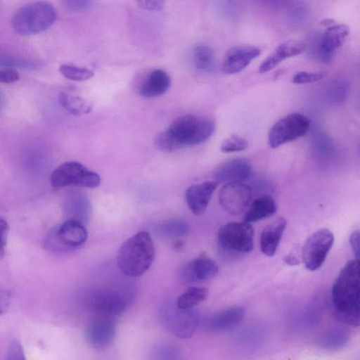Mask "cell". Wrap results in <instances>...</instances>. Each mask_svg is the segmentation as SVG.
<instances>
[{
    "mask_svg": "<svg viewBox=\"0 0 360 360\" xmlns=\"http://www.w3.org/2000/svg\"><path fill=\"white\" fill-rule=\"evenodd\" d=\"M286 225V219L278 217L264 229L260 236V249L264 255L269 257L275 255Z\"/></svg>",
    "mask_w": 360,
    "mask_h": 360,
    "instance_id": "18",
    "label": "cell"
},
{
    "mask_svg": "<svg viewBox=\"0 0 360 360\" xmlns=\"http://www.w3.org/2000/svg\"><path fill=\"white\" fill-rule=\"evenodd\" d=\"M59 71L65 78L77 82L88 80L94 75L92 70L85 67L68 64L61 65Z\"/></svg>",
    "mask_w": 360,
    "mask_h": 360,
    "instance_id": "29",
    "label": "cell"
},
{
    "mask_svg": "<svg viewBox=\"0 0 360 360\" xmlns=\"http://www.w3.org/2000/svg\"><path fill=\"white\" fill-rule=\"evenodd\" d=\"M304 50V44L295 41H288L281 44L261 63L259 72L260 73L268 72L284 60L300 55Z\"/></svg>",
    "mask_w": 360,
    "mask_h": 360,
    "instance_id": "19",
    "label": "cell"
},
{
    "mask_svg": "<svg viewBox=\"0 0 360 360\" xmlns=\"http://www.w3.org/2000/svg\"><path fill=\"white\" fill-rule=\"evenodd\" d=\"M50 182L55 188L68 186L93 188L99 186L101 178L97 173L82 164L69 161L61 164L53 171Z\"/></svg>",
    "mask_w": 360,
    "mask_h": 360,
    "instance_id": "5",
    "label": "cell"
},
{
    "mask_svg": "<svg viewBox=\"0 0 360 360\" xmlns=\"http://www.w3.org/2000/svg\"><path fill=\"white\" fill-rule=\"evenodd\" d=\"M87 305L97 316L114 317L120 315L127 307V298L112 288L92 290L87 297Z\"/></svg>",
    "mask_w": 360,
    "mask_h": 360,
    "instance_id": "9",
    "label": "cell"
},
{
    "mask_svg": "<svg viewBox=\"0 0 360 360\" xmlns=\"http://www.w3.org/2000/svg\"><path fill=\"white\" fill-rule=\"evenodd\" d=\"M252 166L245 158H236L220 164L214 171V180L219 183L245 182L252 176Z\"/></svg>",
    "mask_w": 360,
    "mask_h": 360,
    "instance_id": "12",
    "label": "cell"
},
{
    "mask_svg": "<svg viewBox=\"0 0 360 360\" xmlns=\"http://www.w3.org/2000/svg\"><path fill=\"white\" fill-rule=\"evenodd\" d=\"M359 231H354L349 236V243L352 252L356 257V259H359Z\"/></svg>",
    "mask_w": 360,
    "mask_h": 360,
    "instance_id": "41",
    "label": "cell"
},
{
    "mask_svg": "<svg viewBox=\"0 0 360 360\" xmlns=\"http://www.w3.org/2000/svg\"><path fill=\"white\" fill-rule=\"evenodd\" d=\"M19 73L13 68H0V83L11 84L19 79Z\"/></svg>",
    "mask_w": 360,
    "mask_h": 360,
    "instance_id": "37",
    "label": "cell"
},
{
    "mask_svg": "<svg viewBox=\"0 0 360 360\" xmlns=\"http://www.w3.org/2000/svg\"><path fill=\"white\" fill-rule=\"evenodd\" d=\"M115 333L116 326L112 317L97 316L86 327L85 338L91 347L103 349L112 343Z\"/></svg>",
    "mask_w": 360,
    "mask_h": 360,
    "instance_id": "11",
    "label": "cell"
},
{
    "mask_svg": "<svg viewBox=\"0 0 360 360\" xmlns=\"http://www.w3.org/2000/svg\"><path fill=\"white\" fill-rule=\"evenodd\" d=\"M285 262L290 266L297 265L300 264V260L295 253H290L284 257Z\"/></svg>",
    "mask_w": 360,
    "mask_h": 360,
    "instance_id": "43",
    "label": "cell"
},
{
    "mask_svg": "<svg viewBox=\"0 0 360 360\" xmlns=\"http://www.w3.org/2000/svg\"><path fill=\"white\" fill-rule=\"evenodd\" d=\"M358 259L348 262L335 278L331 290V302L340 321L359 326L360 321V278Z\"/></svg>",
    "mask_w": 360,
    "mask_h": 360,
    "instance_id": "2",
    "label": "cell"
},
{
    "mask_svg": "<svg viewBox=\"0 0 360 360\" xmlns=\"http://www.w3.org/2000/svg\"><path fill=\"white\" fill-rule=\"evenodd\" d=\"M8 230V223L4 219H0V259L3 258L5 254Z\"/></svg>",
    "mask_w": 360,
    "mask_h": 360,
    "instance_id": "38",
    "label": "cell"
},
{
    "mask_svg": "<svg viewBox=\"0 0 360 360\" xmlns=\"http://www.w3.org/2000/svg\"><path fill=\"white\" fill-rule=\"evenodd\" d=\"M309 15L308 7L303 2H295L290 5L287 11L288 20L295 25L302 24Z\"/></svg>",
    "mask_w": 360,
    "mask_h": 360,
    "instance_id": "31",
    "label": "cell"
},
{
    "mask_svg": "<svg viewBox=\"0 0 360 360\" xmlns=\"http://www.w3.org/2000/svg\"><path fill=\"white\" fill-rule=\"evenodd\" d=\"M333 243V233L328 229H321L311 234L305 240L301 252L305 267L309 271L319 269Z\"/></svg>",
    "mask_w": 360,
    "mask_h": 360,
    "instance_id": "8",
    "label": "cell"
},
{
    "mask_svg": "<svg viewBox=\"0 0 360 360\" xmlns=\"http://www.w3.org/2000/svg\"><path fill=\"white\" fill-rule=\"evenodd\" d=\"M192 58L197 70L210 71L214 65V53L212 49L205 44L196 45L192 51Z\"/></svg>",
    "mask_w": 360,
    "mask_h": 360,
    "instance_id": "25",
    "label": "cell"
},
{
    "mask_svg": "<svg viewBox=\"0 0 360 360\" xmlns=\"http://www.w3.org/2000/svg\"><path fill=\"white\" fill-rule=\"evenodd\" d=\"M136 4L143 9L150 11H160L167 0H135Z\"/></svg>",
    "mask_w": 360,
    "mask_h": 360,
    "instance_id": "36",
    "label": "cell"
},
{
    "mask_svg": "<svg viewBox=\"0 0 360 360\" xmlns=\"http://www.w3.org/2000/svg\"><path fill=\"white\" fill-rule=\"evenodd\" d=\"M325 77L323 72H297L292 77V82L297 84H311L321 80Z\"/></svg>",
    "mask_w": 360,
    "mask_h": 360,
    "instance_id": "34",
    "label": "cell"
},
{
    "mask_svg": "<svg viewBox=\"0 0 360 360\" xmlns=\"http://www.w3.org/2000/svg\"><path fill=\"white\" fill-rule=\"evenodd\" d=\"M165 322L176 336L187 338L193 335L196 328L198 316L192 309H184L176 307L166 314Z\"/></svg>",
    "mask_w": 360,
    "mask_h": 360,
    "instance_id": "14",
    "label": "cell"
},
{
    "mask_svg": "<svg viewBox=\"0 0 360 360\" xmlns=\"http://www.w3.org/2000/svg\"><path fill=\"white\" fill-rule=\"evenodd\" d=\"M57 19L53 6L46 1H36L20 7L13 15L11 25L22 36L41 33L49 29Z\"/></svg>",
    "mask_w": 360,
    "mask_h": 360,
    "instance_id": "4",
    "label": "cell"
},
{
    "mask_svg": "<svg viewBox=\"0 0 360 360\" xmlns=\"http://www.w3.org/2000/svg\"><path fill=\"white\" fill-rule=\"evenodd\" d=\"M252 191L250 186L244 182L224 184L219 192V202L229 214L239 215L250 204Z\"/></svg>",
    "mask_w": 360,
    "mask_h": 360,
    "instance_id": "10",
    "label": "cell"
},
{
    "mask_svg": "<svg viewBox=\"0 0 360 360\" xmlns=\"http://www.w3.org/2000/svg\"><path fill=\"white\" fill-rule=\"evenodd\" d=\"M217 240L226 250L250 252L254 246V229L247 221H231L219 230Z\"/></svg>",
    "mask_w": 360,
    "mask_h": 360,
    "instance_id": "7",
    "label": "cell"
},
{
    "mask_svg": "<svg viewBox=\"0 0 360 360\" xmlns=\"http://www.w3.org/2000/svg\"><path fill=\"white\" fill-rule=\"evenodd\" d=\"M8 359H24V354L21 345L15 341L11 344L8 352Z\"/></svg>",
    "mask_w": 360,
    "mask_h": 360,
    "instance_id": "40",
    "label": "cell"
},
{
    "mask_svg": "<svg viewBox=\"0 0 360 360\" xmlns=\"http://www.w3.org/2000/svg\"><path fill=\"white\" fill-rule=\"evenodd\" d=\"M155 247L150 234L140 231L128 238L120 248L117 263L120 270L129 277L143 274L152 265Z\"/></svg>",
    "mask_w": 360,
    "mask_h": 360,
    "instance_id": "3",
    "label": "cell"
},
{
    "mask_svg": "<svg viewBox=\"0 0 360 360\" xmlns=\"http://www.w3.org/2000/svg\"><path fill=\"white\" fill-rule=\"evenodd\" d=\"M277 211L276 203L273 198L263 195L256 198L246 212L244 221L256 222L274 215Z\"/></svg>",
    "mask_w": 360,
    "mask_h": 360,
    "instance_id": "22",
    "label": "cell"
},
{
    "mask_svg": "<svg viewBox=\"0 0 360 360\" xmlns=\"http://www.w3.org/2000/svg\"><path fill=\"white\" fill-rule=\"evenodd\" d=\"M0 65L12 68L13 66L29 67L33 65L32 61L22 56L19 53L6 47H0Z\"/></svg>",
    "mask_w": 360,
    "mask_h": 360,
    "instance_id": "30",
    "label": "cell"
},
{
    "mask_svg": "<svg viewBox=\"0 0 360 360\" xmlns=\"http://www.w3.org/2000/svg\"><path fill=\"white\" fill-rule=\"evenodd\" d=\"M349 27L343 24L335 22L330 26L321 36L323 50L333 56L335 51L340 48L349 35Z\"/></svg>",
    "mask_w": 360,
    "mask_h": 360,
    "instance_id": "23",
    "label": "cell"
},
{
    "mask_svg": "<svg viewBox=\"0 0 360 360\" xmlns=\"http://www.w3.org/2000/svg\"><path fill=\"white\" fill-rule=\"evenodd\" d=\"M215 130L210 118L188 114L176 117L155 139V146L164 152L196 146L207 141Z\"/></svg>",
    "mask_w": 360,
    "mask_h": 360,
    "instance_id": "1",
    "label": "cell"
},
{
    "mask_svg": "<svg viewBox=\"0 0 360 360\" xmlns=\"http://www.w3.org/2000/svg\"><path fill=\"white\" fill-rule=\"evenodd\" d=\"M88 233L83 224L77 219H70L63 223L56 230L58 243L65 248H75L86 240Z\"/></svg>",
    "mask_w": 360,
    "mask_h": 360,
    "instance_id": "17",
    "label": "cell"
},
{
    "mask_svg": "<svg viewBox=\"0 0 360 360\" xmlns=\"http://www.w3.org/2000/svg\"><path fill=\"white\" fill-rule=\"evenodd\" d=\"M218 186L219 183L215 180L205 181L190 186L185 193L186 201L190 210L196 215L203 214Z\"/></svg>",
    "mask_w": 360,
    "mask_h": 360,
    "instance_id": "16",
    "label": "cell"
},
{
    "mask_svg": "<svg viewBox=\"0 0 360 360\" xmlns=\"http://www.w3.org/2000/svg\"><path fill=\"white\" fill-rule=\"evenodd\" d=\"M208 295V290L201 287H191L180 295L176 307L184 309H192L203 301Z\"/></svg>",
    "mask_w": 360,
    "mask_h": 360,
    "instance_id": "26",
    "label": "cell"
},
{
    "mask_svg": "<svg viewBox=\"0 0 360 360\" xmlns=\"http://www.w3.org/2000/svg\"><path fill=\"white\" fill-rule=\"evenodd\" d=\"M159 236L167 238H176L186 236L189 231V226L184 221L169 219L161 222L156 226Z\"/></svg>",
    "mask_w": 360,
    "mask_h": 360,
    "instance_id": "27",
    "label": "cell"
},
{
    "mask_svg": "<svg viewBox=\"0 0 360 360\" xmlns=\"http://www.w3.org/2000/svg\"><path fill=\"white\" fill-rule=\"evenodd\" d=\"M321 36V34L318 32L312 33L307 40V45L304 46L307 47L309 53L312 57L322 63H328L330 62L333 56L328 54L323 50Z\"/></svg>",
    "mask_w": 360,
    "mask_h": 360,
    "instance_id": "28",
    "label": "cell"
},
{
    "mask_svg": "<svg viewBox=\"0 0 360 360\" xmlns=\"http://www.w3.org/2000/svg\"><path fill=\"white\" fill-rule=\"evenodd\" d=\"M310 126L311 121L306 115L298 112L288 115L271 127L268 134L269 146L276 148L293 141L307 134Z\"/></svg>",
    "mask_w": 360,
    "mask_h": 360,
    "instance_id": "6",
    "label": "cell"
},
{
    "mask_svg": "<svg viewBox=\"0 0 360 360\" xmlns=\"http://www.w3.org/2000/svg\"><path fill=\"white\" fill-rule=\"evenodd\" d=\"M169 75L163 70L151 71L141 85L139 94L144 98H153L165 94L169 88Z\"/></svg>",
    "mask_w": 360,
    "mask_h": 360,
    "instance_id": "20",
    "label": "cell"
},
{
    "mask_svg": "<svg viewBox=\"0 0 360 360\" xmlns=\"http://www.w3.org/2000/svg\"><path fill=\"white\" fill-rule=\"evenodd\" d=\"M248 146V141L237 134H232L223 141L220 150L223 153H234L245 150Z\"/></svg>",
    "mask_w": 360,
    "mask_h": 360,
    "instance_id": "33",
    "label": "cell"
},
{
    "mask_svg": "<svg viewBox=\"0 0 360 360\" xmlns=\"http://www.w3.org/2000/svg\"><path fill=\"white\" fill-rule=\"evenodd\" d=\"M11 304V292L5 288L0 286V315L4 314Z\"/></svg>",
    "mask_w": 360,
    "mask_h": 360,
    "instance_id": "39",
    "label": "cell"
},
{
    "mask_svg": "<svg viewBox=\"0 0 360 360\" xmlns=\"http://www.w3.org/2000/svg\"><path fill=\"white\" fill-rule=\"evenodd\" d=\"M348 340V335L343 330H334L328 333L323 339L321 345L325 348L338 349L344 347Z\"/></svg>",
    "mask_w": 360,
    "mask_h": 360,
    "instance_id": "32",
    "label": "cell"
},
{
    "mask_svg": "<svg viewBox=\"0 0 360 360\" xmlns=\"http://www.w3.org/2000/svg\"><path fill=\"white\" fill-rule=\"evenodd\" d=\"M245 313L243 306H233L213 316L208 321V328L212 331H224L239 324Z\"/></svg>",
    "mask_w": 360,
    "mask_h": 360,
    "instance_id": "21",
    "label": "cell"
},
{
    "mask_svg": "<svg viewBox=\"0 0 360 360\" xmlns=\"http://www.w3.org/2000/svg\"><path fill=\"white\" fill-rule=\"evenodd\" d=\"M219 266L212 259L200 256L183 266L179 276L184 282L210 280L217 276Z\"/></svg>",
    "mask_w": 360,
    "mask_h": 360,
    "instance_id": "15",
    "label": "cell"
},
{
    "mask_svg": "<svg viewBox=\"0 0 360 360\" xmlns=\"http://www.w3.org/2000/svg\"><path fill=\"white\" fill-rule=\"evenodd\" d=\"M64 6L71 11H82L86 9L93 0H61Z\"/></svg>",
    "mask_w": 360,
    "mask_h": 360,
    "instance_id": "35",
    "label": "cell"
},
{
    "mask_svg": "<svg viewBox=\"0 0 360 360\" xmlns=\"http://www.w3.org/2000/svg\"><path fill=\"white\" fill-rule=\"evenodd\" d=\"M58 102L66 111L74 115H86L93 109L92 104L86 99L66 92L59 94Z\"/></svg>",
    "mask_w": 360,
    "mask_h": 360,
    "instance_id": "24",
    "label": "cell"
},
{
    "mask_svg": "<svg viewBox=\"0 0 360 360\" xmlns=\"http://www.w3.org/2000/svg\"><path fill=\"white\" fill-rule=\"evenodd\" d=\"M264 6L271 9H278L288 4L289 0H260Z\"/></svg>",
    "mask_w": 360,
    "mask_h": 360,
    "instance_id": "42",
    "label": "cell"
},
{
    "mask_svg": "<svg viewBox=\"0 0 360 360\" xmlns=\"http://www.w3.org/2000/svg\"><path fill=\"white\" fill-rule=\"evenodd\" d=\"M260 53V49L255 46H233L226 52L222 63V69L229 75L238 73L248 67Z\"/></svg>",
    "mask_w": 360,
    "mask_h": 360,
    "instance_id": "13",
    "label": "cell"
}]
</instances>
